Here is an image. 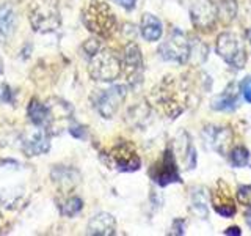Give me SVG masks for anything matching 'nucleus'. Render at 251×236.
<instances>
[{"instance_id":"obj_35","label":"nucleus","mask_w":251,"mask_h":236,"mask_svg":"<svg viewBox=\"0 0 251 236\" xmlns=\"http://www.w3.org/2000/svg\"><path fill=\"white\" fill-rule=\"evenodd\" d=\"M2 73H3V61L0 60V74H2Z\"/></svg>"},{"instance_id":"obj_4","label":"nucleus","mask_w":251,"mask_h":236,"mask_svg":"<svg viewBox=\"0 0 251 236\" xmlns=\"http://www.w3.org/2000/svg\"><path fill=\"white\" fill-rule=\"evenodd\" d=\"M90 59L91 60H90L88 73L94 81L112 82L121 74V71H123L121 59L118 57L113 51L100 47V49L94 55H91Z\"/></svg>"},{"instance_id":"obj_31","label":"nucleus","mask_w":251,"mask_h":236,"mask_svg":"<svg viewBox=\"0 0 251 236\" xmlns=\"http://www.w3.org/2000/svg\"><path fill=\"white\" fill-rule=\"evenodd\" d=\"M116 2H118V5H121L124 10L130 11V10H133V8H135L137 0H116Z\"/></svg>"},{"instance_id":"obj_2","label":"nucleus","mask_w":251,"mask_h":236,"mask_svg":"<svg viewBox=\"0 0 251 236\" xmlns=\"http://www.w3.org/2000/svg\"><path fill=\"white\" fill-rule=\"evenodd\" d=\"M31 29L38 33H50L61 26V14L57 0H33L28 8Z\"/></svg>"},{"instance_id":"obj_14","label":"nucleus","mask_w":251,"mask_h":236,"mask_svg":"<svg viewBox=\"0 0 251 236\" xmlns=\"http://www.w3.org/2000/svg\"><path fill=\"white\" fill-rule=\"evenodd\" d=\"M192 22L198 30H214L217 22V11L214 3H200L192 8Z\"/></svg>"},{"instance_id":"obj_8","label":"nucleus","mask_w":251,"mask_h":236,"mask_svg":"<svg viewBox=\"0 0 251 236\" xmlns=\"http://www.w3.org/2000/svg\"><path fill=\"white\" fill-rule=\"evenodd\" d=\"M149 177H151L154 183L160 187H167L175 183H182L179 167H177V161H176V154H175V149H173L171 145L165 148L160 159L151 167V170H149Z\"/></svg>"},{"instance_id":"obj_21","label":"nucleus","mask_w":251,"mask_h":236,"mask_svg":"<svg viewBox=\"0 0 251 236\" xmlns=\"http://www.w3.org/2000/svg\"><path fill=\"white\" fill-rule=\"evenodd\" d=\"M214 6L217 11V18L223 19L225 22H229L237 14V2L235 0H214Z\"/></svg>"},{"instance_id":"obj_24","label":"nucleus","mask_w":251,"mask_h":236,"mask_svg":"<svg viewBox=\"0 0 251 236\" xmlns=\"http://www.w3.org/2000/svg\"><path fill=\"white\" fill-rule=\"evenodd\" d=\"M184 139H185V148H184V162L187 165V170H193L196 167V164H198V153H196V149L193 147V142L190 139L187 132H184Z\"/></svg>"},{"instance_id":"obj_18","label":"nucleus","mask_w":251,"mask_h":236,"mask_svg":"<svg viewBox=\"0 0 251 236\" xmlns=\"http://www.w3.org/2000/svg\"><path fill=\"white\" fill-rule=\"evenodd\" d=\"M190 209L200 219L209 217V192L206 187L196 186L190 191Z\"/></svg>"},{"instance_id":"obj_30","label":"nucleus","mask_w":251,"mask_h":236,"mask_svg":"<svg viewBox=\"0 0 251 236\" xmlns=\"http://www.w3.org/2000/svg\"><path fill=\"white\" fill-rule=\"evenodd\" d=\"M69 132L73 134L74 137H77V139H85L86 137V129L83 128V126H71L69 128Z\"/></svg>"},{"instance_id":"obj_23","label":"nucleus","mask_w":251,"mask_h":236,"mask_svg":"<svg viewBox=\"0 0 251 236\" xmlns=\"http://www.w3.org/2000/svg\"><path fill=\"white\" fill-rule=\"evenodd\" d=\"M83 208V202L80 197H68V199L65 202H61L60 205V211H61V214L63 216H66V217H74L75 214H78V212L82 211Z\"/></svg>"},{"instance_id":"obj_34","label":"nucleus","mask_w":251,"mask_h":236,"mask_svg":"<svg viewBox=\"0 0 251 236\" xmlns=\"http://www.w3.org/2000/svg\"><path fill=\"white\" fill-rule=\"evenodd\" d=\"M247 38H248V43L251 46V29H248V31H247Z\"/></svg>"},{"instance_id":"obj_32","label":"nucleus","mask_w":251,"mask_h":236,"mask_svg":"<svg viewBox=\"0 0 251 236\" xmlns=\"http://www.w3.org/2000/svg\"><path fill=\"white\" fill-rule=\"evenodd\" d=\"M225 235H227V236H229V235L240 236L242 235V230H240L239 227H229V228H226V230H225Z\"/></svg>"},{"instance_id":"obj_15","label":"nucleus","mask_w":251,"mask_h":236,"mask_svg":"<svg viewBox=\"0 0 251 236\" xmlns=\"http://www.w3.org/2000/svg\"><path fill=\"white\" fill-rule=\"evenodd\" d=\"M86 233L93 236H113L116 235V220L108 212H98L90 219Z\"/></svg>"},{"instance_id":"obj_33","label":"nucleus","mask_w":251,"mask_h":236,"mask_svg":"<svg viewBox=\"0 0 251 236\" xmlns=\"http://www.w3.org/2000/svg\"><path fill=\"white\" fill-rule=\"evenodd\" d=\"M245 222L251 228V208H248V211L245 212Z\"/></svg>"},{"instance_id":"obj_17","label":"nucleus","mask_w":251,"mask_h":236,"mask_svg":"<svg viewBox=\"0 0 251 236\" xmlns=\"http://www.w3.org/2000/svg\"><path fill=\"white\" fill-rule=\"evenodd\" d=\"M140 31H141V36H143L146 41L149 43H154V41H159L163 35V26L159 18H155L154 14L151 13H145L143 18H141L140 22Z\"/></svg>"},{"instance_id":"obj_16","label":"nucleus","mask_w":251,"mask_h":236,"mask_svg":"<svg viewBox=\"0 0 251 236\" xmlns=\"http://www.w3.org/2000/svg\"><path fill=\"white\" fill-rule=\"evenodd\" d=\"M239 106V91L235 84H229L226 87V90L218 94V96L212 101L210 107L215 112H232Z\"/></svg>"},{"instance_id":"obj_26","label":"nucleus","mask_w":251,"mask_h":236,"mask_svg":"<svg viewBox=\"0 0 251 236\" xmlns=\"http://www.w3.org/2000/svg\"><path fill=\"white\" fill-rule=\"evenodd\" d=\"M239 91L242 93L243 99H245L248 104H251V76H247L239 84Z\"/></svg>"},{"instance_id":"obj_19","label":"nucleus","mask_w":251,"mask_h":236,"mask_svg":"<svg viewBox=\"0 0 251 236\" xmlns=\"http://www.w3.org/2000/svg\"><path fill=\"white\" fill-rule=\"evenodd\" d=\"M27 114L30 121L35 126H43V128H49L52 123V112L44 102L38 99H31L27 107Z\"/></svg>"},{"instance_id":"obj_11","label":"nucleus","mask_w":251,"mask_h":236,"mask_svg":"<svg viewBox=\"0 0 251 236\" xmlns=\"http://www.w3.org/2000/svg\"><path fill=\"white\" fill-rule=\"evenodd\" d=\"M202 140H204V144H206V147L214 149L215 153L226 154L232 145L234 134L229 128H226V126L209 124V126H204V129H202Z\"/></svg>"},{"instance_id":"obj_13","label":"nucleus","mask_w":251,"mask_h":236,"mask_svg":"<svg viewBox=\"0 0 251 236\" xmlns=\"http://www.w3.org/2000/svg\"><path fill=\"white\" fill-rule=\"evenodd\" d=\"M22 148L27 156L46 154L50 149V134L47 128L36 126L35 129L27 132V136L22 140Z\"/></svg>"},{"instance_id":"obj_7","label":"nucleus","mask_w":251,"mask_h":236,"mask_svg":"<svg viewBox=\"0 0 251 236\" xmlns=\"http://www.w3.org/2000/svg\"><path fill=\"white\" fill-rule=\"evenodd\" d=\"M159 54L162 60L177 63V65H184L190 60L192 55V41L184 31L179 29H175L159 47Z\"/></svg>"},{"instance_id":"obj_6","label":"nucleus","mask_w":251,"mask_h":236,"mask_svg":"<svg viewBox=\"0 0 251 236\" xmlns=\"http://www.w3.org/2000/svg\"><path fill=\"white\" fill-rule=\"evenodd\" d=\"M215 51L220 55V59L235 69H243V66L248 61V55L245 46H243V41L237 35L231 33V31H225V33L218 35Z\"/></svg>"},{"instance_id":"obj_5","label":"nucleus","mask_w":251,"mask_h":236,"mask_svg":"<svg viewBox=\"0 0 251 236\" xmlns=\"http://www.w3.org/2000/svg\"><path fill=\"white\" fill-rule=\"evenodd\" d=\"M104 161L108 167L116 169L118 172H137L141 167V159L137 153V148L129 140H118L116 144L102 153Z\"/></svg>"},{"instance_id":"obj_3","label":"nucleus","mask_w":251,"mask_h":236,"mask_svg":"<svg viewBox=\"0 0 251 236\" xmlns=\"http://www.w3.org/2000/svg\"><path fill=\"white\" fill-rule=\"evenodd\" d=\"M152 98L162 112L170 118H177L185 110V93L173 81L165 77L157 88L152 90Z\"/></svg>"},{"instance_id":"obj_12","label":"nucleus","mask_w":251,"mask_h":236,"mask_svg":"<svg viewBox=\"0 0 251 236\" xmlns=\"http://www.w3.org/2000/svg\"><path fill=\"white\" fill-rule=\"evenodd\" d=\"M210 203L217 214L225 219H231L235 216V212H237V205L234 202L231 189L223 179L217 181L214 191L210 194Z\"/></svg>"},{"instance_id":"obj_25","label":"nucleus","mask_w":251,"mask_h":236,"mask_svg":"<svg viewBox=\"0 0 251 236\" xmlns=\"http://www.w3.org/2000/svg\"><path fill=\"white\" fill-rule=\"evenodd\" d=\"M235 197H237V202L240 205H243L245 208H251V186L250 184H240L237 187Z\"/></svg>"},{"instance_id":"obj_9","label":"nucleus","mask_w":251,"mask_h":236,"mask_svg":"<svg viewBox=\"0 0 251 236\" xmlns=\"http://www.w3.org/2000/svg\"><path fill=\"white\" fill-rule=\"evenodd\" d=\"M126 94H127L126 85H113L105 90H96L91 99L94 102V109L98 110L99 115L108 120V118H113L118 109L121 107L126 99Z\"/></svg>"},{"instance_id":"obj_27","label":"nucleus","mask_w":251,"mask_h":236,"mask_svg":"<svg viewBox=\"0 0 251 236\" xmlns=\"http://www.w3.org/2000/svg\"><path fill=\"white\" fill-rule=\"evenodd\" d=\"M100 43H99V39H96V38H90V39H86L85 41V44H83V51L86 52L91 57V55H94L96 54L99 49H100Z\"/></svg>"},{"instance_id":"obj_10","label":"nucleus","mask_w":251,"mask_h":236,"mask_svg":"<svg viewBox=\"0 0 251 236\" xmlns=\"http://www.w3.org/2000/svg\"><path fill=\"white\" fill-rule=\"evenodd\" d=\"M123 71L127 77V82L132 87H137L143 82V73H145V61H143V54H141L138 44L129 43L126 44L123 51Z\"/></svg>"},{"instance_id":"obj_29","label":"nucleus","mask_w":251,"mask_h":236,"mask_svg":"<svg viewBox=\"0 0 251 236\" xmlns=\"http://www.w3.org/2000/svg\"><path fill=\"white\" fill-rule=\"evenodd\" d=\"M171 235H185V220L182 217H177L173 220V224H171Z\"/></svg>"},{"instance_id":"obj_28","label":"nucleus","mask_w":251,"mask_h":236,"mask_svg":"<svg viewBox=\"0 0 251 236\" xmlns=\"http://www.w3.org/2000/svg\"><path fill=\"white\" fill-rule=\"evenodd\" d=\"M13 101H14L13 90L6 84H2V85H0V102H8V104H13Z\"/></svg>"},{"instance_id":"obj_20","label":"nucleus","mask_w":251,"mask_h":236,"mask_svg":"<svg viewBox=\"0 0 251 236\" xmlns=\"http://www.w3.org/2000/svg\"><path fill=\"white\" fill-rule=\"evenodd\" d=\"M18 27V16L11 5L0 6V39L11 38Z\"/></svg>"},{"instance_id":"obj_1","label":"nucleus","mask_w":251,"mask_h":236,"mask_svg":"<svg viewBox=\"0 0 251 236\" xmlns=\"http://www.w3.org/2000/svg\"><path fill=\"white\" fill-rule=\"evenodd\" d=\"M82 21L86 30L99 38H112L118 29L116 16L104 0H90L82 11Z\"/></svg>"},{"instance_id":"obj_22","label":"nucleus","mask_w":251,"mask_h":236,"mask_svg":"<svg viewBox=\"0 0 251 236\" xmlns=\"http://www.w3.org/2000/svg\"><path fill=\"white\" fill-rule=\"evenodd\" d=\"M229 162L234 169H242L250 162V151L247 147L237 145L229 149Z\"/></svg>"}]
</instances>
